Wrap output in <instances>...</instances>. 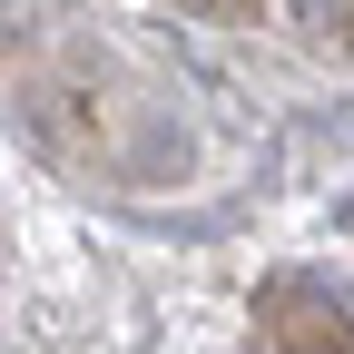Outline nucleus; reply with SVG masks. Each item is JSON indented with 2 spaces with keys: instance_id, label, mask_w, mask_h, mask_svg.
<instances>
[{
  "instance_id": "nucleus-1",
  "label": "nucleus",
  "mask_w": 354,
  "mask_h": 354,
  "mask_svg": "<svg viewBox=\"0 0 354 354\" xmlns=\"http://www.w3.org/2000/svg\"><path fill=\"white\" fill-rule=\"evenodd\" d=\"M325 10H335V0H305V20H325Z\"/></svg>"
}]
</instances>
